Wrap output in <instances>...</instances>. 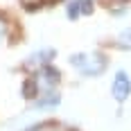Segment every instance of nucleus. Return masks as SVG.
<instances>
[{
    "label": "nucleus",
    "instance_id": "nucleus-4",
    "mask_svg": "<svg viewBox=\"0 0 131 131\" xmlns=\"http://www.w3.org/2000/svg\"><path fill=\"white\" fill-rule=\"evenodd\" d=\"M39 77L43 79V84H45V86H54V84L59 81V72L54 70L52 66H45V68L41 70V75H39Z\"/></svg>",
    "mask_w": 131,
    "mask_h": 131
},
{
    "label": "nucleus",
    "instance_id": "nucleus-3",
    "mask_svg": "<svg viewBox=\"0 0 131 131\" xmlns=\"http://www.w3.org/2000/svg\"><path fill=\"white\" fill-rule=\"evenodd\" d=\"M93 2L91 0H72L68 5V18H79L81 14H91Z\"/></svg>",
    "mask_w": 131,
    "mask_h": 131
},
{
    "label": "nucleus",
    "instance_id": "nucleus-2",
    "mask_svg": "<svg viewBox=\"0 0 131 131\" xmlns=\"http://www.w3.org/2000/svg\"><path fill=\"white\" fill-rule=\"evenodd\" d=\"M111 93L118 102H124L127 97L131 95V79L124 70L115 72V79H113V86H111Z\"/></svg>",
    "mask_w": 131,
    "mask_h": 131
},
{
    "label": "nucleus",
    "instance_id": "nucleus-5",
    "mask_svg": "<svg viewBox=\"0 0 131 131\" xmlns=\"http://www.w3.org/2000/svg\"><path fill=\"white\" fill-rule=\"evenodd\" d=\"M36 86H39V81L25 79V84H23V95H25V97H36Z\"/></svg>",
    "mask_w": 131,
    "mask_h": 131
},
{
    "label": "nucleus",
    "instance_id": "nucleus-1",
    "mask_svg": "<svg viewBox=\"0 0 131 131\" xmlns=\"http://www.w3.org/2000/svg\"><path fill=\"white\" fill-rule=\"evenodd\" d=\"M70 63L77 68L81 75H100V72H104V68H106V59L102 57V54H97V52H93V54H72L70 57Z\"/></svg>",
    "mask_w": 131,
    "mask_h": 131
},
{
    "label": "nucleus",
    "instance_id": "nucleus-7",
    "mask_svg": "<svg viewBox=\"0 0 131 131\" xmlns=\"http://www.w3.org/2000/svg\"><path fill=\"white\" fill-rule=\"evenodd\" d=\"M120 45H122V48H131V27L120 34Z\"/></svg>",
    "mask_w": 131,
    "mask_h": 131
},
{
    "label": "nucleus",
    "instance_id": "nucleus-6",
    "mask_svg": "<svg viewBox=\"0 0 131 131\" xmlns=\"http://www.w3.org/2000/svg\"><path fill=\"white\" fill-rule=\"evenodd\" d=\"M57 104H59V95H54V93H50V95H45L43 100H39L41 108H45V106H57Z\"/></svg>",
    "mask_w": 131,
    "mask_h": 131
}]
</instances>
